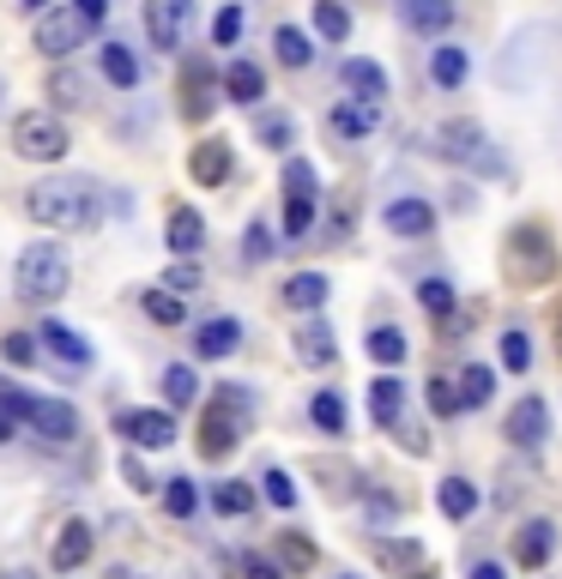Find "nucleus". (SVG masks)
<instances>
[{
	"label": "nucleus",
	"mask_w": 562,
	"mask_h": 579,
	"mask_svg": "<svg viewBox=\"0 0 562 579\" xmlns=\"http://www.w3.org/2000/svg\"><path fill=\"white\" fill-rule=\"evenodd\" d=\"M25 212L43 230H85L97 218V181L85 176H43L25 188Z\"/></svg>",
	"instance_id": "f257e3e1"
},
{
	"label": "nucleus",
	"mask_w": 562,
	"mask_h": 579,
	"mask_svg": "<svg viewBox=\"0 0 562 579\" xmlns=\"http://www.w3.org/2000/svg\"><path fill=\"white\" fill-rule=\"evenodd\" d=\"M249 417H254V393L242 381H224L218 393H212L206 417H200V441H194L200 459H230L242 429H249Z\"/></svg>",
	"instance_id": "f03ea898"
},
{
	"label": "nucleus",
	"mask_w": 562,
	"mask_h": 579,
	"mask_svg": "<svg viewBox=\"0 0 562 579\" xmlns=\"http://www.w3.org/2000/svg\"><path fill=\"white\" fill-rule=\"evenodd\" d=\"M557 236L545 224H514L509 230V248H502V272H509L514 290H545L557 284Z\"/></svg>",
	"instance_id": "7ed1b4c3"
},
{
	"label": "nucleus",
	"mask_w": 562,
	"mask_h": 579,
	"mask_svg": "<svg viewBox=\"0 0 562 579\" xmlns=\"http://www.w3.org/2000/svg\"><path fill=\"white\" fill-rule=\"evenodd\" d=\"M67 278H73V266H67V248H61V242H31L25 254H19V266H13V290H19L25 302L61 297Z\"/></svg>",
	"instance_id": "20e7f679"
},
{
	"label": "nucleus",
	"mask_w": 562,
	"mask_h": 579,
	"mask_svg": "<svg viewBox=\"0 0 562 579\" xmlns=\"http://www.w3.org/2000/svg\"><path fill=\"white\" fill-rule=\"evenodd\" d=\"M67 121L55 116V109H25V116H13V152L31 157V164H61L67 157Z\"/></svg>",
	"instance_id": "39448f33"
},
{
	"label": "nucleus",
	"mask_w": 562,
	"mask_h": 579,
	"mask_svg": "<svg viewBox=\"0 0 562 579\" xmlns=\"http://www.w3.org/2000/svg\"><path fill=\"white\" fill-rule=\"evenodd\" d=\"M321 181H314V169L302 164V157H290L285 164V236L290 242H302V236L314 230V200H321Z\"/></svg>",
	"instance_id": "423d86ee"
},
{
	"label": "nucleus",
	"mask_w": 562,
	"mask_h": 579,
	"mask_svg": "<svg viewBox=\"0 0 562 579\" xmlns=\"http://www.w3.org/2000/svg\"><path fill=\"white\" fill-rule=\"evenodd\" d=\"M442 157H447V164L478 169V176H497V169H502V157L490 152V140H485L478 121H447V128H442Z\"/></svg>",
	"instance_id": "0eeeda50"
},
{
	"label": "nucleus",
	"mask_w": 562,
	"mask_h": 579,
	"mask_svg": "<svg viewBox=\"0 0 562 579\" xmlns=\"http://www.w3.org/2000/svg\"><path fill=\"white\" fill-rule=\"evenodd\" d=\"M92 37V25L73 13V7H55V13H37V49L49 55V61H67V55L79 49V43Z\"/></svg>",
	"instance_id": "6e6552de"
},
{
	"label": "nucleus",
	"mask_w": 562,
	"mask_h": 579,
	"mask_svg": "<svg viewBox=\"0 0 562 579\" xmlns=\"http://www.w3.org/2000/svg\"><path fill=\"white\" fill-rule=\"evenodd\" d=\"M194 25V0H145V31L157 49H176Z\"/></svg>",
	"instance_id": "1a4fd4ad"
},
{
	"label": "nucleus",
	"mask_w": 562,
	"mask_h": 579,
	"mask_svg": "<svg viewBox=\"0 0 562 579\" xmlns=\"http://www.w3.org/2000/svg\"><path fill=\"white\" fill-rule=\"evenodd\" d=\"M509 441L521 453H533V447H545V441H550V405L538 399V393H526V399L509 411Z\"/></svg>",
	"instance_id": "9d476101"
},
{
	"label": "nucleus",
	"mask_w": 562,
	"mask_h": 579,
	"mask_svg": "<svg viewBox=\"0 0 562 579\" xmlns=\"http://www.w3.org/2000/svg\"><path fill=\"white\" fill-rule=\"evenodd\" d=\"M121 435L133 441V447H145V453H164L176 441V423H170V411H121Z\"/></svg>",
	"instance_id": "9b49d317"
},
{
	"label": "nucleus",
	"mask_w": 562,
	"mask_h": 579,
	"mask_svg": "<svg viewBox=\"0 0 562 579\" xmlns=\"http://www.w3.org/2000/svg\"><path fill=\"white\" fill-rule=\"evenodd\" d=\"M92 526H85V519H67L61 531H55V543H49V567L55 574H73V567H85L92 562Z\"/></svg>",
	"instance_id": "f8f14e48"
},
{
	"label": "nucleus",
	"mask_w": 562,
	"mask_h": 579,
	"mask_svg": "<svg viewBox=\"0 0 562 579\" xmlns=\"http://www.w3.org/2000/svg\"><path fill=\"white\" fill-rule=\"evenodd\" d=\"M550 555H557V526H550V519H526V526L514 531V562L538 574Z\"/></svg>",
	"instance_id": "ddd939ff"
},
{
	"label": "nucleus",
	"mask_w": 562,
	"mask_h": 579,
	"mask_svg": "<svg viewBox=\"0 0 562 579\" xmlns=\"http://www.w3.org/2000/svg\"><path fill=\"white\" fill-rule=\"evenodd\" d=\"M381 224H387L393 236H406V242H423V236L435 230V212L423 206V200H393V206L381 212Z\"/></svg>",
	"instance_id": "4468645a"
},
{
	"label": "nucleus",
	"mask_w": 562,
	"mask_h": 579,
	"mask_svg": "<svg viewBox=\"0 0 562 579\" xmlns=\"http://www.w3.org/2000/svg\"><path fill=\"white\" fill-rule=\"evenodd\" d=\"M164 236H170V254L176 260H194L200 248H206V218H200L194 206H176L170 212V230H164Z\"/></svg>",
	"instance_id": "2eb2a0df"
},
{
	"label": "nucleus",
	"mask_w": 562,
	"mask_h": 579,
	"mask_svg": "<svg viewBox=\"0 0 562 579\" xmlns=\"http://www.w3.org/2000/svg\"><path fill=\"white\" fill-rule=\"evenodd\" d=\"M399 19H406L418 37H442L454 25V0H399Z\"/></svg>",
	"instance_id": "dca6fc26"
},
{
	"label": "nucleus",
	"mask_w": 562,
	"mask_h": 579,
	"mask_svg": "<svg viewBox=\"0 0 562 579\" xmlns=\"http://www.w3.org/2000/svg\"><path fill=\"white\" fill-rule=\"evenodd\" d=\"M188 176H194L200 188H218V181L230 176V145H224V140H200L194 152H188Z\"/></svg>",
	"instance_id": "f3484780"
},
{
	"label": "nucleus",
	"mask_w": 562,
	"mask_h": 579,
	"mask_svg": "<svg viewBox=\"0 0 562 579\" xmlns=\"http://www.w3.org/2000/svg\"><path fill=\"white\" fill-rule=\"evenodd\" d=\"M369 417H375L381 429H399V417H406V386L393 381V374L369 381Z\"/></svg>",
	"instance_id": "a211bd4d"
},
{
	"label": "nucleus",
	"mask_w": 562,
	"mask_h": 579,
	"mask_svg": "<svg viewBox=\"0 0 562 579\" xmlns=\"http://www.w3.org/2000/svg\"><path fill=\"white\" fill-rule=\"evenodd\" d=\"M236 345H242V326H236L230 314H218V321H206V326H200V333H194V350H200V357H206V362H218V357H236Z\"/></svg>",
	"instance_id": "6ab92c4d"
},
{
	"label": "nucleus",
	"mask_w": 562,
	"mask_h": 579,
	"mask_svg": "<svg viewBox=\"0 0 562 579\" xmlns=\"http://www.w3.org/2000/svg\"><path fill=\"white\" fill-rule=\"evenodd\" d=\"M339 357V345H333V326L327 321H309L297 333V362L302 369H327V362Z\"/></svg>",
	"instance_id": "aec40b11"
},
{
	"label": "nucleus",
	"mask_w": 562,
	"mask_h": 579,
	"mask_svg": "<svg viewBox=\"0 0 562 579\" xmlns=\"http://www.w3.org/2000/svg\"><path fill=\"white\" fill-rule=\"evenodd\" d=\"M37 338H43V345H49L61 362H73V369H92V345H85V338H79L73 326H61V321H43V333H37Z\"/></svg>",
	"instance_id": "412c9836"
},
{
	"label": "nucleus",
	"mask_w": 562,
	"mask_h": 579,
	"mask_svg": "<svg viewBox=\"0 0 562 579\" xmlns=\"http://www.w3.org/2000/svg\"><path fill=\"white\" fill-rule=\"evenodd\" d=\"M345 85L357 91V104L381 109V97H387V73H381L375 61H345Z\"/></svg>",
	"instance_id": "4be33fe9"
},
{
	"label": "nucleus",
	"mask_w": 562,
	"mask_h": 579,
	"mask_svg": "<svg viewBox=\"0 0 562 579\" xmlns=\"http://www.w3.org/2000/svg\"><path fill=\"white\" fill-rule=\"evenodd\" d=\"M224 91H230L236 104H261V97H266V73L254 61H230V67H224Z\"/></svg>",
	"instance_id": "5701e85b"
},
{
	"label": "nucleus",
	"mask_w": 562,
	"mask_h": 579,
	"mask_svg": "<svg viewBox=\"0 0 562 579\" xmlns=\"http://www.w3.org/2000/svg\"><path fill=\"white\" fill-rule=\"evenodd\" d=\"M206 109H212V67L188 61V73H182V116L200 121Z\"/></svg>",
	"instance_id": "b1692460"
},
{
	"label": "nucleus",
	"mask_w": 562,
	"mask_h": 579,
	"mask_svg": "<svg viewBox=\"0 0 562 579\" xmlns=\"http://www.w3.org/2000/svg\"><path fill=\"white\" fill-rule=\"evenodd\" d=\"M466 73H471V61H466V49H454V43H442V49H430V79L442 91H459L466 85Z\"/></svg>",
	"instance_id": "393cba45"
},
{
	"label": "nucleus",
	"mask_w": 562,
	"mask_h": 579,
	"mask_svg": "<svg viewBox=\"0 0 562 579\" xmlns=\"http://www.w3.org/2000/svg\"><path fill=\"white\" fill-rule=\"evenodd\" d=\"M454 393H459V411H471V405H490V393H497V369H490V362H471V369L454 381Z\"/></svg>",
	"instance_id": "a878e982"
},
{
	"label": "nucleus",
	"mask_w": 562,
	"mask_h": 579,
	"mask_svg": "<svg viewBox=\"0 0 562 579\" xmlns=\"http://www.w3.org/2000/svg\"><path fill=\"white\" fill-rule=\"evenodd\" d=\"M375 121H381V109H369V104H339L327 116V128L339 133V140H363V133H375Z\"/></svg>",
	"instance_id": "bb28decb"
},
{
	"label": "nucleus",
	"mask_w": 562,
	"mask_h": 579,
	"mask_svg": "<svg viewBox=\"0 0 562 579\" xmlns=\"http://www.w3.org/2000/svg\"><path fill=\"white\" fill-rule=\"evenodd\" d=\"M285 302L297 314H314L321 302H327V278H321V272H297V278L285 284Z\"/></svg>",
	"instance_id": "cd10ccee"
},
{
	"label": "nucleus",
	"mask_w": 562,
	"mask_h": 579,
	"mask_svg": "<svg viewBox=\"0 0 562 579\" xmlns=\"http://www.w3.org/2000/svg\"><path fill=\"white\" fill-rule=\"evenodd\" d=\"M435 507H442L447 519H471V507H478V490H471L466 477H447L442 490H435Z\"/></svg>",
	"instance_id": "c85d7f7f"
},
{
	"label": "nucleus",
	"mask_w": 562,
	"mask_h": 579,
	"mask_svg": "<svg viewBox=\"0 0 562 579\" xmlns=\"http://www.w3.org/2000/svg\"><path fill=\"white\" fill-rule=\"evenodd\" d=\"M104 79L121 91L140 85V61H133V49H121V43H104Z\"/></svg>",
	"instance_id": "c756f323"
},
{
	"label": "nucleus",
	"mask_w": 562,
	"mask_h": 579,
	"mask_svg": "<svg viewBox=\"0 0 562 579\" xmlns=\"http://www.w3.org/2000/svg\"><path fill=\"white\" fill-rule=\"evenodd\" d=\"M49 97H55V109H85L92 97H85V79L73 73V67H55L49 73Z\"/></svg>",
	"instance_id": "7c9ffc66"
},
{
	"label": "nucleus",
	"mask_w": 562,
	"mask_h": 579,
	"mask_svg": "<svg viewBox=\"0 0 562 579\" xmlns=\"http://www.w3.org/2000/svg\"><path fill=\"white\" fill-rule=\"evenodd\" d=\"M278 562H285V574H309V567L321 562V550H314L309 538H297V531H285V538H278Z\"/></svg>",
	"instance_id": "2f4dec72"
},
{
	"label": "nucleus",
	"mask_w": 562,
	"mask_h": 579,
	"mask_svg": "<svg viewBox=\"0 0 562 579\" xmlns=\"http://www.w3.org/2000/svg\"><path fill=\"white\" fill-rule=\"evenodd\" d=\"M314 31H321L327 43H345L351 37V13H345L339 0H314Z\"/></svg>",
	"instance_id": "473e14b6"
},
{
	"label": "nucleus",
	"mask_w": 562,
	"mask_h": 579,
	"mask_svg": "<svg viewBox=\"0 0 562 579\" xmlns=\"http://www.w3.org/2000/svg\"><path fill=\"white\" fill-rule=\"evenodd\" d=\"M369 357H375L381 369L406 362V333H399V326H375V333H369Z\"/></svg>",
	"instance_id": "72a5a7b5"
},
{
	"label": "nucleus",
	"mask_w": 562,
	"mask_h": 579,
	"mask_svg": "<svg viewBox=\"0 0 562 579\" xmlns=\"http://www.w3.org/2000/svg\"><path fill=\"white\" fill-rule=\"evenodd\" d=\"M273 49H278V61H285V67H309V61H314V43H309V37H302V31H297V25H278Z\"/></svg>",
	"instance_id": "f704fd0d"
},
{
	"label": "nucleus",
	"mask_w": 562,
	"mask_h": 579,
	"mask_svg": "<svg viewBox=\"0 0 562 579\" xmlns=\"http://www.w3.org/2000/svg\"><path fill=\"white\" fill-rule=\"evenodd\" d=\"M194 393H200L194 369H188V362H170V369H164V399H170V405H194Z\"/></svg>",
	"instance_id": "c9c22d12"
},
{
	"label": "nucleus",
	"mask_w": 562,
	"mask_h": 579,
	"mask_svg": "<svg viewBox=\"0 0 562 579\" xmlns=\"http://www.w3.org/2000/svg\"><path fill=\"white\" fill-rule=\"evenodd\" d=\"M200 284H206V278H200V266H194V260H182V266H170V272H164V284H157V290L182 302V297H194Z\"/></svg>",
	"instance_id": "e433bc0d"
},
{
	"label": "nucleus",
	"mask_w": 562,
	"mask_h": 579,
	"mask_svg": "<svg viewBox=\"0 0 562 579\" xmlns=\"http://www.w3.org/2000/svg\"><path fill=\"white\" fill-rule=\"evenodd\" d=\"M212 507H218V514H249V507H254V490H249V483H218V490H212Z\"/></svg>",
	"instance_id": "4c0bfd02"
},
{
	"label": "nucleus",
	"mask_w": 562,
	"mask_h": 579,
	"mask_svg": "<svg viewBox=\"0 0 562 579\" xmlns=\"http://www.w3.org/2000/svg\"><path fill=\"white\" fill-rule=\"evenodd\" d=\"M164 507H170L176 519H188L200 507V490L188 483V477H170V483H164Z\"/></svg>",
	"instance_id": "58836bf2"
},
{
	"label": "nucleus",
	"mask_w": 562,
	"mask_h": 579,
	"mask_svg": "<svg viewBox=\"0 0 562 579\" xmlns=\"http://www.w3.org/2000/svg\"><path fill=\"white\" fill-rule=\"evenodd\" d=\"M502 369H509V374L533 369V338H526V333H502Z\"/></svg>",
	"instance_id": "ea45409f"
},
{
	"label": "nucleus",
	"mask_w": 562,
	"mask_h": 579,
	"mask_svg": "<svg viewBox=\"0 0 562 579\" xmlns=\"http://www.w3.org/2000/svg\"><path fill=\"white\" fill-rule=\"evenodd\" d=\"M0 357L13 362V369H31V362H37V338H31V333H7V338H0Z\"/></svg>",
	"instance_id": "a19ab883"
},
{
	"label": "nucleus",
	"mask_w": 562,
	"mask_h": 579,
	"mask_svg": "<svg viewBox=\"0 0 562 579\" xmlns=\"http://www.w3.org/2000/svg\"><path fill=\"white\" fill-rule=\"evenodd\" d=\"M273 230H266V224H249V236H242V260H249V266H261V260H273Z\"/></svg>",
	"instance_id": "79ce46f5"
},
{
	"label": "nucleus",
	"mask_w": 562,
	"mask_h": 579,
	"mask_svg": "<svg viewBox=\"0 0 562 579\" xmlns=\"http://www.w3.org/2000/svg\"><path fill=\"white\" fill-rule=\"evenodd\" d=\"M418 297H423V309H430V314H454V284H447V278H423Z\"/></svg>",
	"instance_id": "37998d69"
},
{
	"label": "nucleus",
	"mask_w": 562,
	"mask_h": 579,
	"mask_svg": "<svg viewBox=\"0 0 562 579\" xmlns=\"http://www.w3.org/2000/svg\"><path fill=\"white\" fill-rule=\"evenodd\" d=\"M145 314H152L157 326H176L188 309H182V302H176V297H164V290H145Z\"/></svg>",
	"instance_id": "c03bdc74"
},
{
	"label": "nucleus",
	"mask_w": 562,
	"mask_h": 579,
	"mask_svg": "<svg viewBox=\"0 0 562 579\" xmlns=\"http://www.w3.org/2000/svg\"><path fill=\"white\" fill-rule=\"evenodd\" d=\"M314 423L327 429V435H339V429H345V399H339V393H321V399H314Z\"/></svg>",
	"instance_id": "a18cd8bd"
},
{
	"label": "nucleus",
	"mask_w": 562,
	"mask_h": 579,
	"mask_svg": "<svg viewBox=\"0 0 562 579\" xmlns=\"http://www.w3.org/2000/svg\"><path fill=\"white\" fill-rule=\"evenodd\" d=\"M261 495H266L273 507H297V483H290L285 471H266V477H261Z\"/></svg>",
	"instance_id": "49530a36"
},
{
	"label": "nucleus",
	"mask_w": 562,
	"mask_h": 579,
	"mask_svg": "<svg viewBox=\"0 0 562 579\" xmlns=\"http://www.w3.org/2000/svg\"><path fill=\"white\" fill-rule=\"evenodd\" d=\"M430 411L435 417H459V393H454V381H442V374L430 381Z\"/></svg>",
	"instance_id": "de8ad7c7"
},
{
	"label": "nucleus",
	"mask_w": 562,
	"mask_h": 579,
	"mask_svg": "<svg viewBox=\"0 0 562 579\" xmlns=\"http://www.w3.org/2000/svg\"><path fill=\"white\" fill-rule=\"evenodd\" d=\"M236 37H242V7H224L218 25H212V43H218V49H230Z\"/></svg>",
	"instance_id": "09e8293b"
},
{
	"label": "nucleus",
	"mask_w": 562,
	"mask_h": 579,
	"mask_svg": "<svg viewBox=\"0 0 562 579\" xmlns=\"http://www.w3.org/2000/svg\"><path fill=\"white\" fill-rule=\"evenodd\" d=\"M375 555L387 567H399V562H418V543H375Z\"/></svg>",
	"instance_id": "8fccbe9b"
},
{
	"label": "nucleus",
	"mask_w": 562,
	"mask_h": 579,
	"mask_svg": "<svg viewBox=\"0 0 562 579\" xmlns=\"http://www.w3.org/2000/svg\"><path fill=\"white\" fill-rule=\"evenodd\" d=\"M261 140H266V145H290V121H285V116H266V121H261Z\"/></svg>",
	"instance_id": "3c124183"
},
{
	"label": "nucleus",
	"mask_w": 562,
	"mask_h": 579,
	"mask_svg": "<svg viewBox=\"0 0 562 579\" xmlns=\"http://www.w3.org/2000/svg\"><path fill=\"white\" fill-rule=\"evenodd\" d=\"M73 13L85 19V25H97V19L109 13V0H73Z\"/></svg>",
	"instance_id": "603ef678"
},
{
	"label": "nucleus",
	"mask_w": 562,
	"mask_h": 579,
	"mask_svg": "<svg viewBox=\"0 0 562 579\" xmlns=\"http://www.w3.org/2000/svg\"><path fill=\"white\" fill-rule=\"evenodd\" d=\"M128 483H133V490H140V495H152V490H157L152 477H145V465H140V459H128Z\"/></svg>",
	"instance_id": "864d4df0"
},
{
	"label": "nucleus",
	"mask_w": 562,
	"mask_h": 579,
	"mask_svg": "<svg viewBox=\"0 0 562 579\" xmlns=\"http://www.w3.org/2000/svg\"><path fill=\"white\" fill-rule=\"evenodd\" d=\"M242 579H285V574H278L273 562H249V567H242Z\"/></svg>",
	"instance_id": "5fc2aeb1"
},
{
	"label": "nucleus",
	"mask_w": 562,
	"mask_h": 579,
	"mask_svg": "<svg viewBox=\"0 0 562 579\" xmlns=\"http://www.w3.org/2000/svg\"><path fill=\"white\" fill-rule=\"evenodd\" d=\"M471 579H509V574H502L497 562H478V567H471Z\"/></svg>",
	"instance_id": "6e6d98bb"
},
{
	"label": "nucleus",
	"mask_w": 562,
	"mask_h": 579,
	"mask_svg": "<svg viewBox=\"0 0 562 579\" xmlns=\"http://www.w3.org/2000/svg\"><path fill=\"white\" fill-rule=\"evenodd\" d=\"M550 333H557V350H562V302H557V314H550Z\"/></svg>",
	"instance_id": "4d7b16f0"
},
{
	"label": "nucleus",
	"mask_w": 562,
	"mask_h": 579,
	"mask_svg": "<svg viewBox=\"0 0 562 579\" xmlns=\"http://www.w3.org/2000/svg\"><path fill=\"white\" fill-rule=\"evenodd\" d=\"M19 7H25V13H43V7H49V0H19Z\"/></svg>",
	"instance_id": "13d9d810"
},
{
	"label": "nucleus",
	"mask_w": 562,
	"mask_h": 579,
	"mask_svg": "<svg viewBox=\"0 0 562 579\" xmlns=\"http://www.w3.org/2000/svg\"><path fill=\"white\" fill-rule=\"evenodd\" d=\"M406 579H435V574H406Z\"/></svg>",
	"instance_id": "bf43d9fd"
},
{
	"label": "nucleus",
	"mask_w": 562,
	"mask_h": 579,
	"mask_svg": "<svg viewBox=\"0 0 562 579\" xmlns=\"http://www.w3.org/2000/svg\"><path fill=\"white\" fill-rule=\"evenodd\" d=\"M109 579H133V574H109Z\"/></svg>",
	"instance_id": "052dcab7"
},
{
	"label": "nucleus",
	"mask_w": 562,
	"mask_h": 579,
	"mask_svg": "<svg viewBox=\"0 0 562 579\" xmlns=\"http://www.w3.org/2000/svg\"><path fill=\"white\" fill-rule=\"evenodd\" d=\"M345 579H351V574H345Z\"/></svg>",
	"instance_id": "680f3d73"
}]
</instances>
